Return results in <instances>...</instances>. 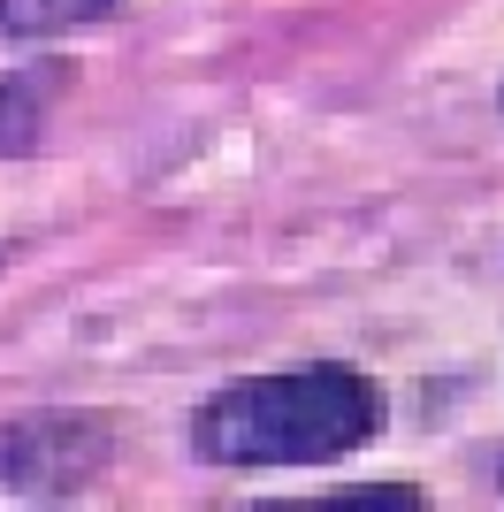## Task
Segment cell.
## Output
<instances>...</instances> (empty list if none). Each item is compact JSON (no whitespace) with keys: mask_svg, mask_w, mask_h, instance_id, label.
Listing matches in <instances>:
<instances>
[{"mask_svg":"<svg viewBox=\"0 0 504 512\" xmlns=\"http://www.w3.org/2000/svg\"><path fill=\"white\" fill-rule=\"evenodd\" d=\"M367 436H382V390L336 360L245 375L199 413V451L214 467H329Z\"/></svg>","mask_w":504,"mask_h":512,"instance_id":"obj_1","label":"cell"},{"mask_svg":"<svg viewBox=\"0 0 504 512\" xmlns=\"http://www.w3.org/2000/svg\"><path fill=\"white\" fill-rule=\"evenodd\" d=\"M115 0H0V31L8 39H54V31H84L100 23Z\"/></svg>","mask_w":504,"mask_h":512,"instance_id":"obj_2","label":"cell"}]
</instances>
